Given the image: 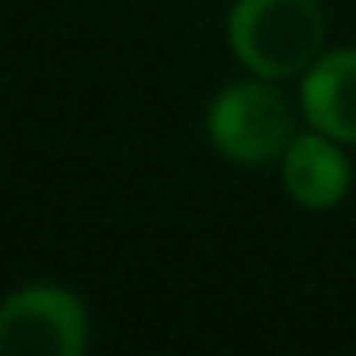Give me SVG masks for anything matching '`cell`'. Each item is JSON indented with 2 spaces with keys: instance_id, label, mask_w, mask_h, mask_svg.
Masks as SVG:
<instances>
[{
  "instance_id": "obj_1",
  "label": "cell",
  "mask_w": 356,
  "mask_h": 356,
  "mask_svg": "<svg viewBox=\"0 0 356 356\" xmlns=\"http://www.w3.org/2000/svg\"><path fill=\"white\" fill-rule=\"evenodd\" d=\"M230 50L253 77L291 81L325 50L322 0H234L226 16Z\"/></svg>"
},
{
  "instance_id": "obj_4",
  "label": "cell",
  "mask_w": 356,
  "mask_h": 356,
  "mask_svg": "<svg viewBox=\"0 0 356 356\" xmlns=\"http://www.w3.org/2000/svg\"><path fill=\"white\" fill-rule=\"evenodd\" d=\"M345 149L348 146L314 127L307 134H295L280 157V180L295 207L318 215L345 203V195L353 192V161Z\"/></svg>"
},
{
  "instance_id": "obj_5",
  "label": "cell",
  "mask_w": 356,
  "mask_h": 356,
  "mask_svg": "<svg viewBox=\"0 0 356 356\" xmlns=\"http://www.w3.org/2000/svg\"><path fill=\"white\" fill-rule=\"evenodd\" d=\"M299 111L314 131L356 146V47L322 50L299 77Z\"/></svg>"
},
{
  "instance_id": "obj_2",
  "label": "cell",
  "mask_w": 356,
  "mask_h": 356,
  "mask_svg": "<svg viewBox=\"0 0 356 356\" xmlns=\"http://www.w3.org/2000/svg\"><path fill=\"white\" fill-rule=\"evenodd\" d=\"M207 138L234 165H268L291 146L295 111L276 81L249 73V81H234L211 96Z\"/></svg>"
},
{
  "instance_id": "obj_3",
  "label": "cell",
  "mask_w": 356,
  "mask_h": 356,
  "mask_svg": "<svg viewBox=\"0 0 356 356\" xmlns=\"http://www.w3.org/2000/svg\"><path fill=\"white\" fill-rule=\"evenodd\" d=\"M88 310L58 284H31L0 302V356H81Z\"/></svg>"
}]
</instances>
